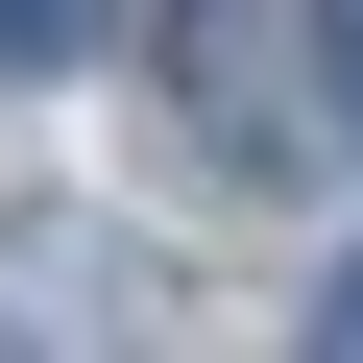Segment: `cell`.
<instances>
[{
	"label": "cell",
	"mask_w": 363,
	"mask_h": 363,
	"mask_svg": "<svg viewBox=\"0 0 363 363\" xmlns=\"http://www.w3.org/2000/svg\"><path fill=\"white\" fill-rule=\"evenodd\" d=\"M315 121H363V0H315Z\"/></svg>",
	"instance_id": "cell-1"
},
{
	"label": "cell",
	"mask_w": 363,
	"mask_h": 363,
	"mask_svg": "<svg viewBox=\"0 0 363 363\" xmlns=\"http://www.w3.org/2000/svg\"><path fill=\"white\" fill-rule=\"evenodd\" d=\"M315 339H339V363H363V267H339V291H315Z\"/></svg>",
	"instance_id": "cell-2"
},
{
	"label": "cell",
	"mask_w": 363,
	"mask_h": 363,
	"mask_svg": "<svg viewBox=\"0 0 363 363\" xmlns=\"http://www.w3.org/2000/svg\"><path fill=\"white\" fill-rule=\"evenodd\" d=\"M25 49H49V0H0V73H25Z\"/></svg>",
	"instance_id": "cell-3"
}]
</instances>
